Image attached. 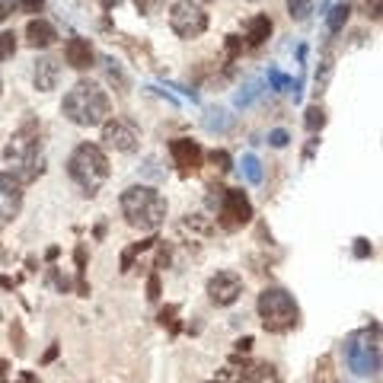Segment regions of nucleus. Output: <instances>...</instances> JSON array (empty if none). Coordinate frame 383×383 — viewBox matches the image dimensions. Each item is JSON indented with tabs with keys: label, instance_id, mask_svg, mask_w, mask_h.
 I'll return each mask as SVG.
<instances>
[{
	"label": "nucleus",
	"instance_id": "nucleus-1",
	"mask_svg": "<svg viewBox=\"0 0 383 383\" xmlns=\"http://www.w3.org/2000/svg\"><path fill=\"white\" fill-rule=\"evenodd\" d=\"M61 112L77 128H96V125H103L112 115V103H109V96H106V90L99 84H93V80H77L67 90L64 103H61Z\"/></svg>",
	"mask_w": 383,
	"mask_h": 383
},
{
	"label": "nucleus",
	"instance_id": "nucleus-29",
	"mask_svg": "<svg viewBox=\"0 0 383 383\" xmlns=\"http://www.w3.org/2000/svg\"><path fill=\"white\" fill-rule=\"evenodd\" d=\"M355 256H358V259H367V256H374V246L361 236V240H355Z\"/></svg>",
	"mask_w": 383,
	"mask_h": 383
},
{
	"label": "nucleus",
	"instance_id": "nucleus-24",
	"mask_svg": "<svg viewBox=\"0 0 383 383\" xmlns=\"http://www.w3.org/2000/svg\"><path fill=\"white\" fill-rule=\"evenodd\" d=\"M13 7H16L19 13H42V7H45V0H16Z\"/></svg>",
	"mask_w": 383,
	"mask_h": 383
},
{
	"label": "nucleus",
	"instance_id": "nucleus-9",
	"mask_svg": "<svg viewBox=\"0 0 383 383\" xmlns=\"http://www.w3.org/2000/svg\"><path fill=\"white\" fill-rule=\"evenodd\" d=\"M240 294H243V278L236 271H217L208 281V300L214 307H230L240 300Z\"/></svg>",
	"mask_w": 383,
	"mask_h": 383
},
{
	"label": "nucleus",
	"instance_id": "nucleus-23",
	"mask_svg": "<svg viewBox=\"0 0 383 383\" xmlns=\"http://www.w3.org/2000/svg\"><path fill=\"white\" fill-rule=\"evenodd\" d=\"M163 3H166V0H134L138 13H144V16H153V13H160V10H163Z\"/></svg>",
	"mask_w": 383,
	"mask_h": 383
},
{
	"label": "nucleus",
	"instance_id": "nucleus-17",
	"mask_svg": "<svg viewBox=\"0 0 383 383\" xmlns=\"http://www.w3.org/2000/svg\"><path fill=\"white\" fill-rule=\"evenodd\" d=\"M288 13H291V19L304 23L313 13V0H288Z\"/></svg>",
	"mask_w": 383,
	"mask_h": 383
},
{
	"label": "nucleus",
	"instance_id": "nucleus-7",
	"mask_svg": "<svg viewBox=\"0 0 383 383\" xmlns=\"http://www.w3.org/2000/svg\"><path fill=\"white\" fill-rule=\"evenodd\" d=\"M217 224L224 230H240L243 224L253 221V201L246 198L243 188H221V198H217Z\"/></svg>",
	"mask_w": 383,
	"mask_h": 383
},
{
	"label": "nucleus",
	"instance_id": "nucleus-32",
	"mask_svg": "<svg viewBox=\"0 0 383 383\" xmlns=\"http://www.w3.org/2000/svg\"><path fill=\"white\" fill-rule=\"evenodd\" d=\"M10 13H13V3H10V0H0V23H3Z\"/></svg>",
	"mask_w": 383,
	"mask_h": 383
},
{
	"label": "nucleus",
	"instance_id": "nucleus-31",
	"mask_svg": "<svg viewBox=\"0 0 383 383\" xmlns=\"http://www.w3.org/2000/svg\"><path fill=\"white\" fill-rule=\"evenodd\" d=\"M147 300H160V275L147 278Z\"/></svg>",
	"mask_w": 383,
	"mask_h": 383
},
{
	"label": "nucleus",
	"instance_id": "nucleus-5",
	"mask_svg": "<svg viewBox=\"0 0 383 383\" xmlns=\"http://www.w3.org/2000/svg\"><path fill=\"white\" fill-rule=\"evenodd\" d=\"M345 358H348V367L358 377L377 374L380 371V338H377V326L351 332L345 342Z\"/></svg>",
	"mask_w": 383,
	"mask_h": 383
},
{
	"label": "nucleus",
	"instance_id": "nucleus-25",
	"mask_svg": "<svg viewBox=\"0 0 383 383\" xmlns=\"http://www.w3.org/2000/svg\"><path fill=\"white\" fill-rule=\"evenodd\" d=\"M329 74H332V55L323 58V74H317V93H323V86H326Z\"/></svg>",
	"mask_w": 383,
	"mask_h": 383
},
{
	"label": "nucleus",
	"instance_id": "nucleus-27",
	"mask_svg": "<svg viewBox=\"0 0 383 383\" xmlns=\"http://www.w3.org/2000/svg\"><path fill=\"white\" fill-rule=\"evenodd\" d=\"M269 144H271V147H288V144H291V134L284 128H275L269 134Z\"/></svg>",
	"mask_w": 383,
	"mask_h": 383
},
{
	"label": "nucleus",
	"instance_id": "nucleus-2",
	"mask_svg": "<svg viewBox=\"0 0 383 383\" xmlns=\"http://www.w3.org/2000/svg\"><path fill=\"white\" fill-rule=\"evenodd\" d=\"M122 217L134 230H157L166 221V198L150 186H131L119 198Z\"/></svg>",
	"mask_w": 383,
	"mask_h": 383
},
{
	"label": "nucleus",
	"instance_id": "nucleus-26",
	"mask_svg": "<svg viewBox=\"0 0 383 383\" xmlns=\"http://www.w3.org/2000/svg\"><path fill=\"white\" fill-rule=\"evenodd\" d=\"M106 64H109V80H112V84H119V90H128V80H125L122 67H115V61H106Z\"/></svg>",
	"mask_w": 383,
	"mask_h": 383
},
{
	"label": "nucleus",
	"instance_id": "nucleus-6",
	"mask_svg": "<svg viewBox=\"0 0 383 383\" xmlns=\"http://www.w3.org/2000/svg\"><path fill=\"white\" fill-rule=\"evenodd\" d=\"M169 29H173L179 38L192 42V38L205 36L208 13L201 10V3H195V0H176V3L169 7Z\"/></svg>",
	"mask_w": 383,
	"mask_h": 383
},
{
	"label": "nucleus",
	"instance_id": "nucleus-10",
	"mask_svg": "<svg viewBox=\"0 0 383 383\" xmlns=\"http://www.w3.org/2000/svg\"><path fill=\"white\" fill-rule=\"evenodd\" d=\"M23 211V186L10 173H0V224H7Z\"/></svg>",
	"mask_w": 383,
	"mask_h": 383
},
{
	"label": "nucleus",
	"instance_id": "nucleus-14",
	"mask_svg": "<svg viewBox=\"0 0 383 383\" xmlns=\"http://www.w3.org/2000/svg\"><path fill=\"white\" fill-rule=\"evenodd\" d=\"M55 26L51 23H45V19H29V26H26V42L32 48H48V45H55Z\"/></svg>",
	"mask_w": 383,
	"mask_h": 383
},
{
	"label": "nucleus",
	"instance_id": "nucleus-30",
	"mask_svg": "<svg viewBox=\"0 0 383 383\" xmlns=\"http://www.w3.org/2000/svg\"><path fill=\"white\" fill-rule=\"evenodd\" d=\"M269 80H271V90H284L288 86V77L281 74V71H275V67L269 71Z\"/></svg>",
	"mask_w": 383,
	"mask_h": 383
},
{
	"label": "nucleus",
	"instance_id": "nucleus-35",
	"mask_svg": "<svg viewBox=\"0 0 383 383\" xmlns=\"http://www.w3.org/2000/svg\"><path fill=\"white\" fill-rule=\"evenodd\" d=\"M19 383H36V377L29 374V371H23V374H19Z\"/></svg>",
	"mask_w": 383,
	"mask_h": 383
},
{
	"label": "nucleus",
	"instance_id": "nucleus-19",
	"mask_svg": "<svg viewBox=\"0 0 383 383\" xmlns=\"http://www.w3.org/2000/svg\"><path fill=\"white\" fill-rule=\"evenodd\" d=\"M153 243H157V236H147L144 243H134V246H131L128 253L122 256V271H131V262H134V256H138V253H144V249H150Z\"/></svg>",
	"mask_w": 383,
	"mask_h": 383
},
{
	"label": "nucleus",
	"instance_id": "nucleus-34",
	"mask_svg": "<svg viewBox=\"0 0 383 383\" xmlns=\"http://www.w3.org/2000/svg\"><path fill=\"white\" fill-rule=\"evenodd\" d=\"M55 355H58V345H51V348H48V351H45V358H42V361H45V365H48V361H55Z\"/></svg>",
	"mask_w": 383,
	"mask_h": 383
},
{
	"label": "nucleus",
	"instance_id": "nucleus-12",
	"mask_svg": "<svg viewBox=\"0 0 383 383\" xmlns=\"http://www.w3.org/2000/svg\"><path fill=\"white\" fill-rule=\"evenodd\" d=\"M64 61L74 67V71H86V67H93L96 51H93V45H90V38H80V36L67 38V45H64Z\"/></svg>",
	"mask_w": 383,
	"mask_h": 383
},
{
	"label": "nucleus",
	"instance_id": "nucleus-18",
	"mask_svg": "<svg viewBox=\"0 0 383 383\" xmlns=\"http://www.w3.org/2000/svg\"><path fill=\"white\" fill-rule=\"evenodd\" d=\"M304 125H307V131H313V134H317V131L326 125V112H323V106H310Z\"/></svg>",
	"mask_w": 383,
	"mask_h": 383
},
{
	"label": "nucleus",
	"instance_id": "nucleus-28",
	"mask_svg": "<svg viewBox=\"0 0 383 383\" xmlns=\"http://www.w3.org/2000/svg\"><path fill=\"white\" fill-rule=\"evenodd\" d=\"M211 163H214L221 173H227V169H230V153H227V150H214V153H211Z\"/></svg>",
	"mask_w": 383,
	"mask_h": 383
},
{
	"label": "nucleus",
	"instance_id": "nucleus-22",
	"mask_svg": "<svg viewBox=\"0 0 383 383\" xmlns=\"http://www.w3.org/2000/svg\"><path fill=\"white\" fill-rule=\"evenodd\" d=\"M317 383H336V374H332V358H323L317 365Z\"/></svg>",
	"mask_w": 383,
	"mask_h": 383
},
{
	"label": "nucleus",
	"instance_id": "nucleus-16",
	"mask_svg": "<svg viewBox=\"0 0 383 383\" xmlns=\"http://www.w3.org/2000/svg\"><path fill=\"white\" fill-rule=\"evenodd\" d=\"M348 16H351V7H348L345 0H342V3H336V7L326 13L329 32H332V36H336V32H342V29H345V23H348Z\"/></svg>",
	"mask_w": 383,
	"mask_h": 383
},
{
	"label": "nucleus",
	"instance_id": "nucleus-13",
	"mask_svg": "<svg viewBox=\"0 0 383 383\" xmlns=\"http://www.w3.org/2000/svg\"><path fill=\"white\" fill-rule=\"evenodd\" d=\"M58 77H61V64H58L55 58H38L36 61V71H32V80H36V90L48 93V90H55L58 86Z\"/></svg>",
	"mask_w": 383,
	"mask_h": 383
},
{
	"label": "nucleus",
	"instance_id": "nucleus-3",
	"mask_svg": "<svg viewBox=\"0 0 383 383\" xmlns=\"http://www.w3.org/2000/svg\"><path fill=\"white\" fill-rule=\"evenodd\" d=\"M109 157L99 144H77V150L67 160V176L74 179V186L84 192V195H96L99 188L106 186L109 179Z\"/></svg>",
	"mask_w": 383,
	"mask_h": 383
},
{
	"label": "nucleus",
	"instance_id": "nucleus-33",
	"mask_svg": "<svg viewBox=\"0 0 383 383\" xmlns=\"http://www.w3.org/2000/svg\"><path fill=\"white\" fill-rule=\"evenodd\" d=\"M236 348H240V351H249V348H253V338H249V336L240 338V342H236Z\"/></svg>",
	"mask_w": 383,
	"mask_h": 383
},
{
	"label": "nucleus",
	"instance_id": "nucleus-38",
	"mask_svg": "<svg viewBox=\"0 0 383 383\" xmlns=\"http://www.w3.org/2000/svg\"><path fill=\"white\" fill-rule=\"evenodd\" d=\"M249 3H259V0H249Z\"/></svg>",
	"mask_w": 383,
	"mask_h": 383
},
{
	"label": "nucleus",
	"instance_id": "nucleus-8",
	"mask_svg": "<svg viewBox=\"0 0 383 383\" xmlns=\"http://www.w3.org/2000/svg\"><path fill=\"white\" fill-rule=\"evenodd\" d=\"M103 144L119 153H134L140 144V131L128 119H106L103 122Z\"/></svg>",
	"mask_w": 383,
	"mask_h": 383
},
{
	"label": "nucleus",
	"instance_id": "nucleus-36",
	"mask_svg": "<svg viewBox=\"0 0 383 383\" xmlns=\"http://www.w3.org/2000/svg\"><path fill=\"white\" fill-rule=\"evenodd\" d=\"M0 96H3V84H0Z\"/></svg>",
	"mask_w": 383,
	"mask_h": 383
},
{
	"label": "nucleus",
	"instance_id": "nucleus-15",
	"mask_svg": "<svg viewBox=\"0 0 383 383\" xmlns=\"http://www.w3.org/2000/svg\"><path fill=\"white\" fill-rule=\"evenodd\" d=\"M269 36H271V19L269 16H262L259 13V16H253L249 23H246V42H249L253 48H259Z\"/></svg>",
	"mask_w": 383,
	"mask_h": 383
},
{
	"label": "nucleus",
	"instance_id": "nucleus-37",
	"mask_svg": "<svg viewBox=\"0 0 383 383\" xmlns=\"http://www.w3.org/2000/svg\"><path fill=\"white\" fill-rule=\"evenodd\" d=\"M205 3H214V0H205Z\"/></svg>",
	"mask_w": 383,
	"mask_h": 383
},
{
	"label": "nucleus",
	"instance_id": "nucleus-4",
	"mask_svg": "<svg viewBox=\"0 0 383 383\" xmlns=\"http://www.w3.org/2000/svg\"><path fill=\"white\" fill-rule=\"evenodd\" d=\"M259 317H262V326H265V332H275V336H281V332H291V329L300 323V307L297 300L291 297L284 288H265L259 294Z\"/></svg>",
	"mask_w": 383,
	"mask_h": 383
},
{
	"label": "nucleus",
	"instance_id": "nucleus-20",
	"mask_svg": "<svg viewBox=\"0 0 383 383\" xmlns=\"http://www.w3.org/2000/svg\"><path fill=\"white\" fill-rule=\"evenodd\" d=\"M243 169H246V179H249L253 186H259L262 182V163L253 157V153H246L243 157Z\"/></svg>",
	"mask_w": 383,
	"mask_h": 383
},
{
	"label": "nucleus",
	"instance_id": "nucleus-39",
	"mask_svg": "<svg viewBox=\"0 0 383 383\" xmlns=\"http://www.w3.org/2000/svg\"><path fill=\"white\" fill-rule=\"evenodd\" d=\"M214 383H217V380H214Z\"/></svg>",
	"mask_w": 383,
	"mask_h": 383
},
{
	"label": "nucleus",
	"instance_id": "nucleus-21",
	"mask_svg": "<svg viewBox=\"0 0 383 383\" xmlns=\"http://www.w3.org/2000/svg\"><path fill=\"white\" fill-rule=\"evenodd\" d=\"M16 55V36L13 32H0V61Z\"/></svg>",
	"mask_w": 383,
	"mask_h": 383
},
{
	"label": "nucleus",
	"instance_id": "nucleus-11",
	"mask_svg": "<svg viewBox=\"0 0 383 383\" xmlns=\"http://www.w3.org/2000/svg\"><path fill=\"white\" fill-rule=\"evenodd\" d=\"M169 153H173V163H176L182 173H198V169H201V160H205L201 147L188 138L169 140Z\"/></svg>",
	"mask_w": 383,
	"mask_h": 383
}]
</instances>
